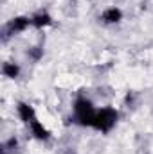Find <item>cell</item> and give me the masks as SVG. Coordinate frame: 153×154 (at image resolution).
Listing matches in <instances>:
<instances>
[{"mask_svg":"<svg viewBox=\"0 0 153 154\" xmlns=\"http://www.w3.org/2000/svg\"><path fill=\"white\" fill-rule=\"evenodd\" d=\"M96 111H97L96 104L86 95H77L76 99H74V104H72V120H74L76 125L92 129Z\"/></svg>","mask_w":153,"mask_h":154,"instance_id":"1","label":"cell"},{"mask_svg":"<svg viewBox=\"0 0 153 154\" xmlns=\"http://www.w3.org/2000/svg\"><path fill=\"white\" fill-rule=\"evenodd\" d=\"M119 109H115L112 106H105V108H97L96 116H94V124H92V131L101 133V134H110L119 124Z\"/></svg>","mask_w":153,"mask_h":154,"instance_id":"2","label":"cell"},{"mask_svg":"<svg viewBox=\"0 0 153 154\" xmlns=\"http://www.w3.org/2000/svg\"><path fill=\"white\" fill-rule=\"evenodd\" d=\"M33 25H31V16L27 14H16L13 18L7 20V23L4 25V38H15V36H20L24 34L25 31H29Z\"/></svg>","mask_w":153,"mask_h":154,"instance_id":"3","label":"cell"},{"mask_svg":"<svg viewBox=\"0 0 153 154\" xmlns=\"http://www.w3.org/2000/svg\"><path fill=\"white\" fill-rule=\"evenodd\" d=\"M15 109H16V116H18V120H20L25 127H27L34 118H38V113H36L34 106H33L31 102H27V100H18L16 106H15Z\"/></svg>","mask_w":153,"mask_h":154,"instance_id":"4","label":"cell"},{"mask_svg":"<svg viewBox=\"0 0 153 154\" xmlns=\"http://www.w3.org/2000/svg\"><path fill=\"white\" fill-rule=\"evenodd\" d=\"M27 129H29L31 136H33L34 140L41 142V143H47V142H50V138H52L50 129H49V127L40 120V118H34V120L27 125Z\"/></svg>","mask_w":153,"mask_h":154,"instance_id":"5","label":"cell"},{"mask_svg":"<svg viewBox=\"0 0 153 154\" xmlns=\"http://www.w3.org/2000/svg\"><path fill=\"white\" fill-rule=\"evenodd\" d=\"M122 18H124V13H122V9L117 7V5H108V7H105V9L101 11V14H99V22H101L103 25H119V23L122 22Z\"/></svg>","mask_w":153,"mask_h":154,"instance_id":"6","label":"cell"},{"mask_svg":"<svg viewBox=\"0 0 153 154\" xmlns=\"http://www.w3.org/2000/svg\"><path fill=\"white\" fill-rule=\"evenodd\" d=\"M52 23H54V18H52V14H50L47 9H38L36 13L31 14V25H33V29H36V31L49 29Z\"/></svg>","mask_w":153,"mask_h":154,"instance_id":"7","label":"cell"},{"mask_svg":"<svg viewBox=\"0 0 153 154\" xmlns=\"http://www.w3.org/2000/svg\"><path fill=\"white\" fill-rule=\"evenodd\" d=\"M2 75L5 77V79L16 81L18 77L22 75V66H20V63H16V61H4V63H2Z\"/></svg>","mask_w":153,"mask_h":154,"instance_id":"8","label":"cell"},{"mask_svg":"<svg viewBox=\"0 0 153 154\" xmlns=\"http://www.w3.org/2000/svg\"><path fill=\"white\" fill-rule=\"evenodd\" d=\"M43 47H40V45H33V47H27V50H25V56L33 61V63H38L40 59L43 57Z\"/></svg>","mask_w":153,"mask_h":154,"instance_id":"9","label":"cell"},{"mask_svg":"<svg viewBox=\"0 0 153 154\" xmlns=\"http://www.w3.org/2000/svg\"><path fill=\"white\" fill-rule=\"evenodd\" d=\"M16 151H18V140L15 136H11L2 143V154H15Z\"/></svg>","mask_w":153,"mask_h":154,"instance_id":"10","label":"cell"}]
</instances>
